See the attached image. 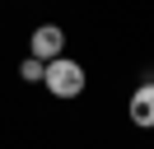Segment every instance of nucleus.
<instances>
[{"instance_id": "7ed1b4c3", "label": "nucleus", "mask_w": 154, "mask_h": 149, "mask_svg": "<svg viewBox=\"0 0 154 149\" xmlns=\"http://www.w3.org/2000/svg\"><path fill=\"white\" fill-rule=\"evenodd\" d=\"M126 117H131L135 126H145V130L154 126V79H149V84H140V89L131 93V102H126Z\"/></svg>"}, {"instance_id": "f03ea898", "label": "nucleus", "mask_w": 154, "mask_h": 149, "mask_svg": "<svg viewBox=\"0 0 154 149\" xmlns=\"http://www.w3.org/2000/svg\"><path fill=\"white\" fill-rule=\"evenodd\" d=\"M33 56H38L42 65L56 61V56H66V33H61L56 23H42L38 33H33Z\"/></svg>"}, {"instance_id": "f257e3e1", "label": "nucleus", "mask_w": 154, "mask_h": 149, "mask_svg": "<svg viewBox=\"0 0 154 149\" xmlns=\"http://www.w3.org/2000/svg\"><path fill=\"white\" fill-rule=\"evenodd\" d=\"M42 84H47L56 98H79V93H84V65L70 61V56H56V61H47V70H42Z\"/></svg>"}, {"instance_id": "20e7f679", "label": "nucleus", "mask_w": 154, "mask_h": 149, "mask_svg": "<svg viewBox=\"0 0 154 149\" xmlns=\"http://www.w3.org/2000/svg\"><path fill=\"white\" fill-rule=\"evenodd\" d=\"M42 70H47V65H42L38 56H28V61L19 65V74H23V79H42Z\"/></svg>"}]
</instances>
